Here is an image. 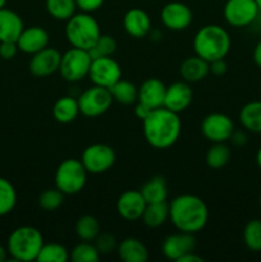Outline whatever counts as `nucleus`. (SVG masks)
Returning a JSON list of instances; mask_svg holds the SVG:
<instances>
[{
  "label": "nucleus",
  "mask_w": 261,
  "mask_h": 262,
  "mask_svg": "<svg viewBox=\"0 0 261 262\" xmlns=\"http://www.w3.org/2000/svg\"><path fill=\"white\" fill-rule=\"evenodd\" d=\"M169 220L178 232L196 234L206 227L209 209L196 194H179L169 204Z\"/></svg>",
  "instance_id": "1"
},
{
  "label": "nucleus",
  "mask_w": 261,
  "mask_h": 262,
  "mask_svg": "<svg viewBox=\"0 0 261 262\" xmlns=\"http://www.w3.org/2000/svg\"><path fill=\"white\" fill-rule=\"evenodd\" d=\"M142 125L146 142L156 150L171 147L182 132L179 114L164 106L151 110L150 114L142 120Z\"/></svg>",
  "instance_id": "2"
},
{
  "label": "nucleus",
  "mask_w": 261,
  "mask_h": 262,
  "mask_svg": "<svg viewBox=\"0 0 261 262\" xmlns=\"http://www.w3.org/2000/svg\"><path fill=\"white\" fill-rule=\"evenodd\" d=\"M232 40L224 27L219 25H206L200 28L193 37L194 54L206 61L224 59L228 55Z\"/></svg>",
  "instance_id": "3"
},
{
  "label": "nucleus",
  "mask_w": 261,
  "mask_h": 262,
  "mask_svg": "<svg viewBox=\"0 0 261 262\" xmlns=\"http://www.w3.org/2000/svg\"><path fill=\"white\" fill-rule=\"evenodd\" d=\"M42 233L35 227L23 225L15 228L8 237L7 250L10 257L17 262H31L37 260L44 246Z\"/></svg>",
  "instance_id": "4"
},
{
  "label": "nucleus",
  "mask_w": 261,
  "mask_h": 262,
  "mask_svg": "<svg viewBox=\"0 0 261 262\" xmlns=\"http://www.w3.org/2000/svg\"><path fill=\"white\" fill-rule=\"evenodd\" d=\"M100 35V25L91 13H76L67 20L66 37L73 48L90 50Z\"/></svg>",
  "instance_id": "5"
},
{
  "label": "nucleus",
  "mask_w": 261,
  "mask_h": 262,
  "mask_svg": "<svg viewBox=\"0 0 261 262\" xmlns=\"http://www.w3.org/2000/svg\"><path fill=\"white\" fill-rule=\"evenodd\" d=\"M87 176L89 173L81 160L73 158L66 159L56 168L55 177H54L55 187L64 194L73 196L84 188Z\"/></svg>",
  "instance_id": "6"
},
{
  "label": "nucleus",
  "mask_w": 261,
  "mask_h": 262,
  "mask_svg": "<svg viewBox=\"0 0 261 262\" xmlns=\"http://www.w3.org/2000/svg\"><path fill=\"white\" fill-rule=\"evenodd\" d=\"M92 58L89 50L73 48L61 54L60 67L59 72L64 81L69 83H77L83 78L89 77L90 67H91Z\"/></svg>",
  "instance_id": "7"
},
{
  "label": "nucleus",
  "mask_w": 261,
  "mask_h": 262,
  "mask_svg": "<svg viewBox=\"0 0 261 262\" xmlns=\"http://www.w3.org/2000/svg\"><path fill=\"white\" fill-rule=\"evenodd\" d=\"M79 113L84 117L96 118L105 114L113 104V96L109 89L101 86L89 87L77 96Z\"/></svg>",
  "instance_id": "8"
},
{
  "label": "nucleus",
  "mask_w": 261,
  "mask_h": 262,
  "mask_svg": "<svg viewBox=\"0 0 261 262\" xmlns=\"http://www.w3.org/2000/svg\"><path fill=\"white\" fill-rule=\"evenodd\" d=\"M117 160L114 148L105 143L87 146L81 156V161L89 174H104L113 168Z\"/></svg>",
  "instance_id": "9"
},
{
  "label": "nucleus",
  "mask_w": 261,
  "mask_h": 262,
  "mask_svg": "<svg viewBox=\"0 0 261 262\" xmlns=\"http://www.w3.org/2000/svg\"><path fill=\"white\" fill-rule=\"evenodd\" d=\"M258 9L255 0H227L223 8L225 22L232 27H246L255 22Z\"/></svg>",
  "instance_id": "10"
},
{
  "label": "nucleus",
  "mask_w": 261,
  "mask_h": 262,
  "mask_svg": "<svg viewBox=\"0 0 261 262\" xmlns=\"http://www.w3.org/2000/svg\"><path fill=\"white\" fill-rule=\"evenodd\" d=\"M234 129L233 120L223 113H210L201 122L202 136L211 143L227 142Z\"/></svg>",
  "instance_id": "11"
},
{
  "label": "nucleus",
  "mask_w": 261,
  "mask_h": 262,
  "mask_svg": "<svg viewBox=\"0 0 261 262\" xmlns=\"http://www.w3.org/2000/svg\"><path fill=\"white\" fill-rule=\"evenodd\" d=\"M89 77L92 83L96 84V86L109 89L115 82L122 78V68L112 56L92 59Z\"/></svg>",
  "instance_id": "12"
},
{
  "label": "nucleus",
  "mask_w": 261,
  "mask_h": 262,
  "mask_svg": "<svg viewBox=\"0 0 261 262\" xmlns=\"http://www.w3.org/2000/svg\"><path fill=\"white\" fill-rule=\"evenodd\" d=\"M160 19L164 27L170 31H183L191 26L193 13L191 8L182 2H169L160 12Z\"/></svg>",
  "instance_id": "13"
},
{
  "label": "nucleus",
  "mask_w": 261,
  "mask_h": 262,
  "mask_svg": "<svg viewBox=\"0 0 261 262\" xmlns=\"http://www.w3.org/2000/svg\"><path fill=\"white\" fill-rule=\"evenodd\" d=\"M60 60V51L56 50L55 48L46 46L45 49L33 54L30 64H28V68H30L32 76L37 77V78H44V77H49L59 71Z\"/></svg>",
  "instance_id": "14"
},
{
  "label": "nucleus",
  "mask_w": 261,
  "mask_h": 262,
  "mask_svg": "<svg viewBox=\"0 0 261 262\" xmlns=\"http://www.w3.org/2000/svg\"><path fill=\"white\" fill-rule=\"evenodd\" d=\"M147 202L141 191L128 189L123 192L117 200V212L120 217L128 222H136L141 219L145 211Z\"/></svg>",
  "instance_id": "15"
},
{
  "label": "nucleus",
  "mask_w": 261,
  "mask_h": 262,
  "mask_svg": "<svg viewBox=\"0 0 261 262\" xmlns=\"http://www.w3.org/2000/svg\"><path fill=\"white\" fill-rule=\"evenodd\" d=\"M192 100H193V91L191 89V83L182 79L166 86L164 107L179 114L188 109L189 105L192 104Z\"/></svg>",
  "instance_id": "16"
},
{
  "label": "nucleus",
  "mask_w": 261,
  "mask_h": 262,
  "mask_svg": "<svg viewBox=\"0 0 261 262\" xmlns=\"http://www.w3.org/2000/svg\"><path fill=\"white\" fill-rule=\"evenodd\" d=\"M196 238L191 233L179 232L170 234L161 243V252L168 260L178 261L182 256L196 250Z\"/></svg>",
  "instance_id": "17"
},
{
  "label": "nucleus",
  "mask_w": 261,
  "mask_h": 262,
  "mask_svg": "<svg viewBox=\"0 0 261 262\" xmlns=\"http://www.w3.org/2000/svg\"><path fill=\"white\" fill-rule=\"evenodd\" d=\"M49 40L50 37L45 28L40 26H31V27L23 28L17 40V46L22 53L33 55L49 46Z\"/></svg>",
  "instance_id": "18"
},
{
  "label": "nucleus",
  "mask_w": 261,
  "mask_h": 262,
  "mask_svg": "<svg viewBox=\"0 0 261 262\" xmlns=\"http://www.w3.org/2000/svg\"><path fill=\"white\" fill-rule=\"evenodd\" d=\"M123 26H124L125 32L133 38L146 37L153 30L150 15L146 10L141 9V8L128 9L124 14V18H123Z\"/></svg>",
  "instance_id": "19"
},
{
  "label": "nucleus",
  "mask_w": 261,
  "mask_h": 262,
  "mask_svg": "<svg viewBox=\"0 0 261 262\" xmlns=\"http://www.w3.org/2000/svg\"><path fill=\"white\" fill-rule=\"evenodd\" d=\"M166 86L159 78H147L138 87V102L148 109H159L164 106Z\"/></svg>",
  "instance_id": "20"
},
{
  "label": "nucleus",
  "mask_w": 261,
  "mask_h": 262,
  "mask_svg": "<svg viewBox=\"0 0 261 262\" xmlns=\"http://www.w3.org/2000/svg\"><path fill=\"white\" fill-rule=\"evenodd\" d=\"M23 28L25 25L18 13L7 9L5 7L0 9V42L3 41L17 42Z\"/></svg>",
  "instance_id": "21"
},
{
  "label": "nucleus",
  "mask_w": 261,
  "mask_h": 262,
  "mask_svg": "<svg viewBox=\"0 0 261 262\" xmlns=\"http://www.w3.org/2000/svg\"><path fill=\"white\" fill-rule=\"evenodd\" d=\"M210 73V63L194 54L182 61L179 67V74L182 79L188 83H197L207 77Z\"/></svg>",
  "instance_id": "22"
},
{
  "label": "nucleus",
  "mask_w": 261,
  "mask_h": 262,
  "mask_svg": "<svg viewBox=\"0 0 261 262\" xmlns=\"http://www.w3.org/2000/svg\"><path fill=\"white\" fill-rule=\"evenodd\" d=\"M118 256L124 262H146L148 260V250L145 243L137 238H125L118 243Z\"/></svg>",
  "instance_id": "23"
},
{
  "label": "nucleus",
  "mask_w": 261,
  "mask_h": 262,
  "mask_svg": "<svg viewBox=\"0 0 261 262\" xmlns=\"http://www.w3.org/2000/svg\"><path fill=\"white\" fill-rule=\"evenodd\" d=\"M79 114V106L77 97L63 96L55 101L53 106V117L54 119L61 124H68L72 123Z\"/></svg>",
  "instance_id": "24"
},
{
  "label": "nucleus",
  "mask_w": 261,
  "mask_h": 262,
  "mask_svg": "<svg viewBox=\"0 0 261 262\" xmlns=\"http://www.w3.org/2000/svg\"><path fill=\"white\" fill-rule=\"evenodd\" d=\"M243 129L251 133H261V100L247 102L238 114Z\"/></svg>",
  "instance_id": "25"
},
{
  "label": "nucleus",
  "mask_w": 261,
  "mask_h": 262,
  "mask_svg": "<svg viewBox=\"0 0 261 262\" xmlns=\"http://www.w3.org/2000/svg\"><path fill=\"white\" fill-rule=\"evenodd\" d=\"M109 91L114 101L125 106L135 105L138 100V87L127 79L120 78L112 87H109Z\"/></svg>",
  "instance_id": "26"
},
{
  "label": "nucleus",
  "mask_w": 261,
  "mask_h": 262,
  "mask_svg": "<svg viewBox=\"0 0 261 262\" xmlns=\"http://www.w3.org/2000/svg\"><path fill=\"white\" fill-rule=\"evenodd\" d=\"M141 193L147 204L163 202L168 199V184L164 177L155 176L148 179L141 188Z\"/></svg>",
  "instance_id": "27"
},
{
  "label": "nucleus",
  "mask_w": 261,
  "mask_h": 262,
  "mask_svg": "<svg viewBox=\"0 0 261 262\" xmlns=\"http://www.w3.org/2000/svg\"><path fill=\"white\" fill-rule=\"evenodd\" d=\"M141 219L148 228L161 227L169 219V204L166 201L147 204Z\"/></svg>",
  "instance_id": "28"
},
{
  "label": "nucleus",
  "mask_w": 261,
  "mask_h": 262,
  "mask_svg": "<svg viewBox=\"0 0 261 262\" xmlns=\"http://www.w3.org/2000/svg\"><path fill=\"white\" fill-rule=\"evenodd\" d=\"M74 232H76V235L81 241L94 242L97 235L101 233V227H100L99 220L95 216H92V215H82L76 222Z\"/></svg>",
  "instance_id": "29"
},
{
  "label": "nucleus",
  "mask_w": 261,
  "mask_h": 262,
  "mask_svg": "<svg viewBox=\"0 0 261 262\" xmlns=\"http://www.w3.org/2000/svg\"><path fill=\"white\" fill-rule=\"evenodd\" d=\"M230 156H232V151L229 146L225 145V142L212 143L206 152V164L209 168L217 170V169L224 168L229 163Z\"/></svg>",
  "instance_id": "30"
},
{
  "label": "nucleus",
  "mask_w": 261,
  "mask_h": 262,
  "mask_svg": "<svg viewBox=\"0 0 261 262\" xmlns=\"http://www.w3.org/2000/svg\"><path fill=\"white\" fill-rule=\"evenodd\" d=\"M45 8L49 14L56 20H68L76 14V0H45Z\"/></svg>",
  "instance_id": "31"
},
{
  "label": "nucleus",
  "mask_w": 261,
  "mask_h": 262,
  "mask_svg": "<svg viewBox=\"0 0 261 262\" xmlns=\"http://www.w3.org/2000/svg\"><path fill=\"white\" fill-rule=\"evenodd\" d=\"M17 191L7 178L0 177V216L10 214L17 205Z\"/></svg>",
  "instance_id": "32"
},
{
  "label": "nucleus",
  "mask_w": 261,
  "mask_h": 262,
  "mask_svg": "<svg viewBox=\"0 0 261 262\" xmlns=\"http://www.w3.org/2000/svg\"><path fill=\"white\" fill-rule=\"evenodd\" d=\"M243 243L252 252H261V219H252L243 228Z\"/></svg>",
  "instance_id": "33"
},
{
  "label": "nucleus",
  "mask_w": 261,
  "mask_h": 262,
  "mask_svg": "<svg viewBox=\"0 0 261 262\" xmlns=\"http://www.w3.org/2000/svg\"><path fill=\"white\" fill-rule=\"evenodd\" d=\"M69 260V251L63 245L56 242L44 243L37 256L38 262H67Z\"/></svg>",
  "instance_id": "34"
},
{
  "label": "nucleus",
  "mask_w": 261,
  "mask_h": 262,
  "mask_svg": "<svg viewBox=\"0 0 261 262\" xmlns=\"http://www.w3.org/2000/svg\"><path fill=\"white\" fill-rule=\"evenodd\" d=\"M100 253L95 243L82 242L77 243L69 252V258L73 262H97L100 260Z\"/></svg>",
  "instance_id": "35"
},
{
  "label": "nucleus",
  "mask_w": 261,
  "mask_h": 262,
  "mask_svg": "<svg viewBox=\"0 0 261 262\" xmlns=\"http://www.w3.org/2000/svg\"><path fill=\"white\" fill-rule=\"evenodd\" d=\"M64 196L66 194L61 191H59L58 188H49L45 189L44 192H41V194L38 196V205L42 210L45 211H55L59 207L63 205L64 202Z\"/></svg>",
  "instance_id": "36"
},
{
  "label": "nucleus",
  "mask_w": 261,
  "mask_h": 262,
  "mask_svg": "<svg viewBox=\"0 0 261 262\" xmlns=\"http://www.w3.org/2000/svg\"><path fill=\"white\" fill-rule=\"evenodd\" d=\"M117 50V41L110 35H100L95 45L89 50L92 59L112 56Z\"/></svg>",
  "instance_id": "37"
},
{
  "label": "nucleus",
  "mask_w": 261,
  "mask_h": 262,
  "mask_svg": "<svg viewBox=\"0 0 261 262\" xmlns=\"http://www.w3.org/2000/svg\"><path fill=\"white\" fill-rule=\"evenodd\" d=\"M95 246H96L97 251L100 255H109V253L114 252L118 247V242L115 237L109 233H100L94 241Z\"/></svg>",
  "instance_id": "38"
},
{
  "label": "nucleus",
  "mask_w": 261,
  "mask_h": 262,
  "mask_svg": "<svg viewBox=\"0 0 261 262\" xmlns=\"http://www.w3.org/2000/svg\"><path fill=\"white\" fill-rule=\"evenodd\" d=\"M19 51L17 42L14 41H3L0 42V58L4 60H10V59L15 58L17 53Z\"/></svg>",
  "instance_id": "39"
},
{
  "label": "nucleus",
  "mask_w": 261,
  "mask_h": 262,
  "mask_svg": "<svg viewBox=\"0 0 261 262\" xmlns=\"http://www.w3.org/2000/svg\"><path fill=\"white\" fill-rule=\"evenodd\" d=\"M105 0H76L77 9L84 13H92L99 10L102 7Z\"/></svg>",
  "instance_id": "40"
},
{
  "label": "nucleus",
  "mask_w": 261,
  "mask_h": 262,
  "mask_svg": "<svg viewBox=\"0 0 261 262\" xmlns=\"http://www.w3.org/2000/svg\"><path fill=\"white\" fill-rule=\"evenodd\" d=\"M227 63H225L224 59H217L210 63V73H212L214 76H224L227 73Z\"/></svg>",
  "instance_id": "41"
},
{
  "label": "nucleus",
  "mask_w": 261,
  "mask_h": 262,
  "mask_svg": "<svg viewBox=\"0 0 261 262\" xmlns=\"http://www.w3.org/2000/svg\"><path fill=\"white\" fill-rule=\"evenodd\" d=\"M229 141L234 146H238V147L246 145V143H247V135H246V129L245 130H237V129L233 130Z\"/></svg>",
  "instance_id": "42"
},
{
  "label": "nucleus",
  "mask_w": 261,
  "mask_h": 262,
  "mask_svg": "<svg viewBox=\"0 0 261 262\" xmlns=\"http://www.w3.org/2000/svg\"><path fill=\"white\" fill-rule=\"evenodd\" d=\"M150 112H151V109H148L146 105L141 104V102H138V101L135 104V115L141 120V122H142V120L145 119L148 114H150Z\"/></svg>",
  "instance_id": "43"
},
{
  "label": "nucleus",
  "mask_w": 261,
  "mask_h": 262,
  "mask_svg": "<svg viewBox=\"0 0 261 262\" xmlns=\"http://www.w3.org/2000/svg\"><path fill=\"white\" fill-rule=\"evenodd\" d=\"M177 262H204V258L197 255L194 251H192V252H188L184 256H182Z\"/></svg>",
  "instance_id": "44"
},
{
  "label": "nucleus",
  "mask_w": 261,
  "mask_h": 262,
  "mask_svg": "<svg viewBox=\"0 0 261 262\" xmlns=\"http://www.w3.org/2000/svg\"><path fill=\"white\" fill-rule=\"evenodd\" d=\"M252 58H253V61H255L256 66L261 69V38L258 40V42L256 43L255 48H253Z\"/></svg>",
  "instance_id": "45"
},
{
  "label": "nucleus",
  "mask_w": 261,
  "mask_h": 262,
  "mask_svg": "<svg viewBox=\"0 0 261 262\" xmlns=\"http://www.w3.org/2000/svg\"><path fill=\"white\" fill-rule=\"evenodd\" d=\"M8 255H9V253H8L7 248H5L3 245H0V262L7 261Z\"/></svg>",
  "instance_id": "46"
},
{
  "label": "nucleus",
  "mask_w": 261,
  "mask_h": 262,
  "mask_svg": "<svg viewBox=\"0 0 261 262\" xmlns=\"http://www.w3.org/2000/svg\"><path fill=\"white\" fill-rule=\"evenodd\" d=\"M256 163H257L258 168H260V169H261V147H260V148H258L257 154H256Z\"/></svg>",
  "instance_id": "47"
},
{
  "label": "nucleus",
  "mask_w": 261,
  "mask_h": 262,
  "mask_svg": "<svg viewBox=\"0 0 261 262\" xmlns=\"http://www.w3.org/2000/svg\"><path fill=\"white\" fill-rule=\"evenodd\" d=\"M5 4H7V0H0V9H2V8H4Z\"/></svg>",
  "instance_id": "48"
},
{
  "label": "nucleus",
  "mask_w": 261,
  "mask_h": 262,
  "mask_svg": "<svg viewBox=\"0 0 261 262\" xmlns=\"http://www.w3.org/2000/svg\"><path fill=\"white\" fill-rule=\"evenodd\" d=\"M255 3H256V4H257L258 9H260V10H261V0H255Z\"/></svg>",
  "instance_id": "49"
},
{
  "label": "nucleus",
  "mask_w": 261,
  "mask_h": 262,
  "mask_svg": "<svg viewBox=\"0 0 261 262\" xmlns=\"http://www.w3.org/2000/svg\"><path fill=\"white\" fill-rule=\"evenodd\" d=\"M258 204H260V207H261V193H260V197H258Z\"/></svg>",
  "instance_id": "50"
},
{
  "label": "nucleus",
  "mask_w": 261,
  "mask_h": 262,
  "mask_svg": "<svg viewBox=\"0 0 261 262\" xmlns=\"http://www.w3.org/2000/svg\"><path fill=\"white\" fill-rule=\"evenodd\" d=\"M260 91H261V82H260Z\"/></svg>",
  "instance_id": "51"
}]
</instances>
